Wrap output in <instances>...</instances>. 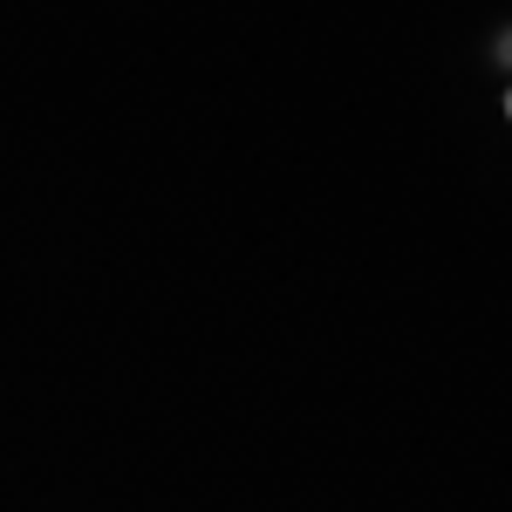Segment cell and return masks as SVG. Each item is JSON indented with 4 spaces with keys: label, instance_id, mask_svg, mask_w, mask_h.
Returning <instances> with one entry per match:
<instances>
[{
    "label": "cell",
    "instance_id": "obj_1",
    "mask_svg": "<svg viewBox=\"0 0 512 512\" xmlns=\"http://www.w3.org/2000/svg\"><path fill=\"white\" fill-rule=\"evenodd\" d=\"M506 117H512V89H506Z\"/></svg>",
    "mask_w": 512,
    "mask_h": 512
}]
</instances>
